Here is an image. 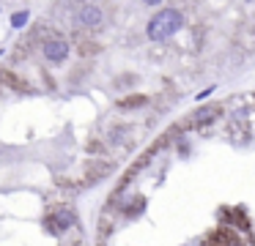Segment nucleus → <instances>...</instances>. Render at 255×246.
<instances>
[{"label":"nucleus","mask_w":255,"mask_h":246,"mask_svg":"<svg viewBox=\"0 0 255 246\" xmlns=\"http://www.w3.org/2000/svg\"><path fill=\"white\" fill-rule=\"evenodd\" d=\"M181 27H184L181 11L178 8H162V11H156V14L148 19L145 33H148L151 41H167V38H173Z\"/></svg>","instance_id":"nucleus-1"},{"label":"nucleus","mask_w":255,"mask_h":246,"mask_svg":"<svg viewBox=\"0 0 255 246\" xmlns=\"http://www.w3.org/2000/svg\"><path fill=\"white\" fill-rule=\"evenodd\" d=\"M41 55H44L50 63H63V60L69 58V41L61 36L55 38H47L44 44H41Z\"/></svg>","instance_id":"nucleus-2"},{"label":"nucleus","mask_w":255,"mask_h":246,"mask_svg":"<svg viewBox=\"0 0 255 246\" xmlns=\"http://www.w3.org/2000/svg\"><path fill=\"white\" fill-rule=\"evenodd\" d=\"M102 19H105V14H102L99 5H83L77 14V25L80 27H88V30H96V27H102Z\"/></svg>","instance_id":"nucleus-3"},{"label":"nucleus","mask_w":255,"mask_h":246,"mask_svg":"<svg viewBox=\"0 0 255 246\" xmlns=\"http://www.w3.org/2000/svg\"><path fill=\"white\" fill-rule=\"evenodd\" d=\"M47 224H52V233H66V230H72L74 224H77V213L72 211V208H58V213L50 219Z\"/></svg>","instance_id":"nucleus-4"},{"label":"nucleus","mask_w":255,"mask_h":246,"mask_svg":"<svg viewBox=\"0 0 255 246\" xmlns=\"http://www.w3.org/2000/svg\"><path fill=\"white\" fill-rule=\"evenodd\" d=\"M217 112H220L217 107L198 109V112H195V118H192V123H195V126H203V123H209V120H214V118H217Z\"/></svg>","instance_id":"nucleus-5"},{"label":"nucleus","mask_w":255,"mask_h":246,"mask_svg":"<svg viewBox=\"0 0 255 246\" xmlns=\"http://www.w3.org/2000/svg\"><path fill=\"white\" fill-rule=\"evenodd\" d=\"M28 19H30V14H28V11H17V14L11 16V27H17V30H19V27H25V25H28Z\"/></svg>","instance_id":"nucleus-6"},{"label":"nucleus","mask_w":255,"mask_h":246,"mask_svg":"<svg viewBox=\"0 0 255 246\" xmlns=\"http://www.w3.org/2000/svg\"><path fill=\"white\" fill-rule=\"evenodd\" d=\"M211 93H214V87H206V90H200V93H198V98H209Z\"/></svg>","instance_id":"nucleus-7"},{"label":"nucleus","mask_w":255,"mask_h":246,"mask_svg":"<svg viewBox=\"0 0 255 246\" xmlns=\"http://www.w3.org/2000/svg\"><path fill=\"white\" fill-rule=\"evenodd\" d=\"M143 3H145V5H159L162 0H143Z\"/></svg>","instance_id":"nucleus-8"},{"label":"nucleus","mask_w":255,"mask_h":246,"mask_svg":"<svg viewBox=\"0 0 255 246\" xmlns=\"http://www.w3.org/2000/svg\"><path fill=\"white\" fill-rule=\"evenodd\" d=\"M83 3H88V0H83Z\"/></svg>","instance_id":"nucleus-9"}]
</instances>
